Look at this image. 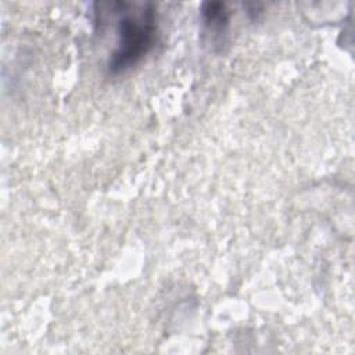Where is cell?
<instances>
[{"label": "cell", "instance_id": "cell-2", "mask_svg": "<svg viewBox=\"0 0 355 355\" xmlns=\"http://www.w3.org/2000/svg\"><path fill=\"white\" fill-rule=\"evenodd\" d=\"M201 18L205 32L211 37L214 46H223L225 36L227 33L230 12L226 4L220 1H207L201 7Z\"/></svg>", "mask_w": 355, "mask_h": 355}, {"label": "cell", "instance_id": "cell-1", "mask_svg": "<svg viewBox=\"0 0 355 355\" xmlns=\"http://www.w3.org/2000/svg\"><path fill=\"white\" fill-rule=\"evenodd\" d=\"M116 17V43L108 60L112 73L136 65L153 47L157 32V12L151 3H104Z\"/></svg>", "mask_w": 355, "mask_h": 355}]
</instances>
